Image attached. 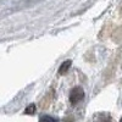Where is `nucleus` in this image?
I'll use <instances>...</instances> for the list:
<instances>
[{
    "mask_svg": "<svg viewBox=\"0 0 122 122\" xmlns=\"http://www.w3.org/2000/svg\"><path fill=\"white\" fill-rule=\"evenodd\" d=\"M84 98V92L81 87H75L70 93V101L72 105H76L78 104L79 101H82Z\"/></svg>",
    "mask_w": 122,
    "mask_h": 122,
    "instance_id": "1",
    "label": "nucleus"
},
{
    "mask_svg": "<svg viewBox=\"0 0 122 122\" xmlns=\"http://www.w3.org/2000/svg\"><path fill=\"white\" fill-rule=\"evenodd\" d=\"M70 66H71V60H66V61H64V62L61 64V66L59 67V73H60V75H65L67 71H68Z\"/></svg>",
    "mask_w": 122,
    "mask_h": 122,
    "instance_id": "2",
    "label": "nucleus"
},
{
    "mask_svg": "<svg viewBox=\"0 0 122 122\" xmlns=\"http://www.w3.org/2000/svg\"><path fill=\"white\" fill-rule=\"evenodd\" d=\"M34 111H36V105L32 104L30 106H28V107L26 109V114H33Z\"/></svg>",
    "mask_w": 122,
    "mask_h": 122,
    "instance_id": "3",
    "label": "nucleus"
}]
</instances>
